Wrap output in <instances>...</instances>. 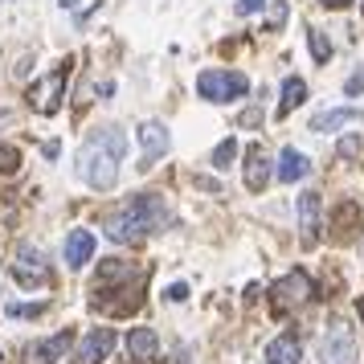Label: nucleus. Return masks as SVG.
Returning <instances> with one entry per match:
<instances>
[{
    "label": "nucleus",
    "instance_id": "nucleus-31",
    "mask_svg": "<svg viewBox=\"0 0 364 364\" xmlns=\"http://www.w3.org/2000/svg\"><path fill=\"white\" fill-rule=\"evenodd\" d=\"M356 307H360V319H364V299H360V303H356Z\"/></svg>",
    "mask_w": 364,
    "mask_h": 364
},
{
    "label": "nucleus",
    "instance_id": "nucleus-2",
    "mask_svg": "<svg viewBox=\"0 0 364 364\" xmlns=\"http://www.w3.org/2000/svg\"><path fill=\"white\" fill-rule=\"evenodd\" d=\"M168 221V205L160 193H139V197L123 200L119 209L102 213V230L111 242L127 246V242H139L144 233H156Z\"/></svg>",
    "mask_w": 364,
    "mask_h": 364
},
{
    "label": "nucleus",
    "instance_id": "nucleus-28",
    "mask_svg": "<svg viewBox=\"0 0 364 364\" xmlns=\"http://www.w3.org/2000/svg\"><path fill=\"white\" fill-rule=\"evenodd\" d=\"M258 119H262V115H258V111H246V115H242V127H254Z\"/></svg>",
    "mask_w": 364,
    "mask_h": 364
},
{
    "label": "nucleus",
    "instance_id": "nucleus-22",
    "mask_svg": "<svg viewBox=\"0 0 364 364\" xmlns=\"http://www.w3.org/2000/svg\"><path fill=\"white\" fill-rule=\"evenodd\" d=\"M17 168H21V151L0 144V176H17Z\"/></svg>",
    "mask_w": 364,
    "mask_h": 364
},
{
    "label": "nucleus",
    "instance_id": "nucleus-17",
    "mask_svg": "<svg viewBox=\"0 0 364 364\" xmlns=\"http://www.w3.org/2000/svg\"><path fill=\"white\" fill-rule=\"evenodd\" d=\"M360 111H352V107H336V111H319L311 119V132H336V127H348V123H356Z\"/></svg>",
    "mask_w": 364,
    "mask_h": 364
},
{
    "label": "nucleus",
    "instance_id": "nucleus-24",
    "mask_svg": "<svg viewBox=\"0 0 364 364\" xmlns=\"http://www.w3.org/2000/svg\"><path fill=\"white\" fill-rule=\"evenodd\" d=\"M41 311H46L41 303H13V307H9V315H21V319H33V315H41Z\"/></svg>",
    "mask_w": 364,
    "mask_h": 364
},
{
    "label": "nucleus",
    "instance_id": "nucleus-30",
    "mask_svg": "<svg viewBox=\"0 0 364 364\" xmlns=\"http://www.w3.org/2000/svg\"><path fill=\"white\" fill-rule=\"evenodd\" d=\"M58 4H62V9H74V4H78V0H58Z\"/></svg>",
    "mask_w": 364,
    "mask_h": 364
},
{
    "label": "nucleus",
    "instance_id": "nucleus-21",
    "mask_svg": "<svg viewBox=\"0 0 364 364\" xmlns=\"http://www.w3.org/2000/svg\"><path fill=\"white\" fill-rule=\"evenodd\" d=\"M360 151H364L360 135H344V139L336 144V156H340V160H360Z\"/></svg>",
    "mask_w": 364,
    "mask_h": 364
},
{
    "label": "nucleus",
    "instance_id": "nucleus-8",
    "mask_svg": "<svg viewBox=\"0 0 364 364\" xmlns=\"http://www.w3.org/2000/svg\"><path fill=\"white\" fill-rule=\"evenodd\" d=\"M139 148H144V156H139V168L148 172L160 156H164L168 148H172V135H168L164 123H156V119H148L144 127H139Z\"/></svg>",
    "mask_w": 364,
    "mask_h": 364
},
{
    "label": "nucleus",
    "instance_id": "nucleus-18",
    "mask_svg": "<svg viewBox=\"0 0 364 364\" xmlns=\"http://www.w3.org/2000/svg\"><path fill=\"white\" fill-rule=\"evenodd\" d=\"M307 99V82H303V78H287V82H282V102H279V119L282 115H291V111H295L299 102Z\"/></svg>",
    "mask_w": 364,
    "mask_h": 364
},
{
    "label": "nucleus",
    "instance_id": "nucleus-5",
    "mask_svg": "<svg viewBox=\"0 0 364 364\" xmlns=\"http://www.w3.org/2000/svg\"><path fill=\"white\" fill-rule=\"evenodd\" d=\"M315 295V282L307 270H291V274H282L274 287H270V303H274V315H287L295 311V307H303L307 299Z\"/></svg>",
    "mask_w": 364,
    "mask_h": 364
},
{
    "label": "nucleus",
    "instance_id": "nucleus-9",
    "mask_svg": "<svg viewBox=\"0 0 364 364\" xmlns=\"http://www.w3.org/2000/svg\"><path fill=\"white\" fill-rule=\"evenodd\" d=\"M111 348H115V328H90L82 336V344H78L74 364H102L111 356Z\"/></svg>",
    "mask_w": 364,
    "mask_h": 364
},
{
    "label": "nucleus",
    "instance_id": "nucleus-16",
    "mask_svg": "<svg viewBox=\"0 0 364 364\" xmlns=\"http://www.w3.org/2000/svg\"><path fill=\"white\" fill-rule=\"evenodd\" d=\"M299 356H303V348L295 336H279L266 344V364H299Z\"/></svg>",
    "mask_w": 364,
    "mask_h": 364
},
{
    "label": "nucleus",
    "instance_id": "nucleus-10",
    "mask_svg": "<svg viewBox=\"0 0 364 364\" xmlns=\"http://www.w3.org/2000/svg\"><path fill=\"white\" fill-rule=\"evenodd\" d=\"M70 331H58V336H50V340H33V344L25 348V364H58L66 360L70 352Z\"/></svg>",
    "mask_w": 364,
    "mask_h": 364
},
{
    "label": "nucleus",
    "instance_id": "nucleus-11",
    "mask_svg": "<svg viewBox=\"0 0 364 364\" xmlns=\"http://www.w3.org/2000/svg\"><path fill=\"white\" fill-rule=\"evenodd\" d=\"M319 193H299V233H303V246H315L319 242Z\"/></svg>",
    "mask_w": 364,
    "mask_h": 364
},
{
    "label": "nucleus",
    "instance_id": "nucleus-25",
    "mask_svg": "<svg viewBox=\"0 0 364 364\" xmlns=\"http://www.w3.org/2000/svg\"><path fill=\"white\" fill-rule=\"evenodd\" d=\"M164 299L168 303H184V299H188V287H184V282H172V287L164 291Z\"/></svg>",
    "mask_w": 364,
    "mask_h": 364
},
{
    "label": "nucleus",
    "instance_id": "nucleus-23",
    "mask_svg": "<svg viewBox=\"0 0 364 364\" xmlns=\"http://www.w3.org/2000/svg\"><path fill=\"white\" fill-rule=\"evenodd\" d=\"M344 95H348V99H360V95H364V66H360V70H356V74H352V78L344 82Z\"/></svg>",
    "mask_w": 364,
    "mask_h": 364
},
{
    "label": "nucleus",
    "instance_id": "nucleus-15",
    "mask_svg": "<svg viewBox=\"0 0 364 364\" xmlns=\"http://www.w3.org/2000/svg\"><path fill=\"white\" fill-rule=\"evenodd\" d=\"M156 348H160V336H156L151 328H132L127 331V356H132V360H151Z\"/></svg>",
    "mask_w": 364,
    "mask_h": 364
},
{
    "label": "nucleus",
    "instance_id": "nucleus-29",
    "mask_svg": "<svg viewBox=\"0 0 364 364\" xmlns=\"http://www.w3.org/2000/svg\"><path fill=\"white\" fill-rule=\"evenodd\" d=\"M319 4H323V9H348L352 0H319Z\"/></svg>",
    "mask_w": 364,
    "mask_h": 364
},
{
    "label": "nucleus",
    "instance_id": "nucleus-19",
    "mask_svg": "<svg viewBox=\"0 0 364 364\" xmlns=\"http://www.w3.org/2000/svg\"><path fill=\"white\" fill-rule=\"evenodd\" d=\"M307 46H311V58L319 62V66H328V58H331V41L319 29H307Z\"/></svg>",
    "mask_w": 364,
    "mask_h": 364
},
{
    "label": "nucleus",
    "instance_id": "nucleus-14",
    "mask_svg": "<svg viewBox=\"0 0 364 364\" xmlns=\"http://www.w3.org/2000/svg\"><path fill=\"white\" fill-rule=\"evenodd\" d=\"M270 172H274V168H270V160H266V151L254 144V148L246 151V188L250 193H262L266 181H270Z\"/></svg>",
    "mask_w": 364,
    "mask_h": 364
},
{
    "label": "nucleus",
    "instance_id": "nucleus-4",
    "mask_svg": "<svg viewBox=\"0 0 364 364\" xmlns=\"http://www.w3.org/2000/svg\"><path fill=\"white\" fill-rule=\"evenodd\" d=\"M66 82H70V62H62L58 70H50L46 78H37L29 86V107L37 115H53L62 107V99H66Z\"/></svg>",
    "mask_w": 364,
    "mask_h": 364
},
{
    "label": "nucleus",
    "instance_id": "nucleus-13",
    "mask_svg": "<svg viewBox=\"0 0 364 364\" xmlns=\"http://www.w3.org/2000/svg\"><path fill=\"white\" fill-rule=\"evenodd\" d=\"M311 172V164H307V156L303 151H295V148H282L279 151V164H274V176H279L282 184H295V181H303Z\"/></svg>",
    "mask_w": 364,
    "mask_h": 364
},
{
    "label": "nucleus",
    "instance_id": "nucleus-7",
    "mask_svg": "<svg viewBox=\"0 0 364 364\" xmlns=\"http://www.w3.org/2000/svg\"><path fill=\"white\" fill-rule=\"evenodd\" d=\"M13 279L21 287H50V266L41 258V250L33 246H17V258H13Z\"/></svg>",
    "mask_w": 364,
    "mask_h": 364
},
{
    "label": "nucleus",
    "instance_id": "nucleus-26",
    "mask_svg": "<svg viewBox=\"0 0 364 364\" xmlns=\"http://www.w3.org/2000/svg\"><path fill=\"white\" fill-rule=\"evenodd\" d=\"M282 21H287V4H282V0H279V4L270 9V29H279Z\"/></svg>",
    "mask_w": 364,
    "mask_h": 364
},
{
    "label": "nucleus",
    "instance_id": "nucleus-12",
    "mask_svg": "<svg viewBox=\"0 0 364 364\" xmlns=\"http://www.w3.org/2000/svg\"><path fill=\"white\" fill-rule=\"evenodd\" d=\"M95 258V233L90 230H70L66 233V266L70 270H82Z\"/></svg>",
    "mask_w": 364,
    "mask_h": 364
},
{
    "label": "nucleus",
    "instance_id": "nucleus-6",
    "mask_svg": "<svg viewBox=\"0 0 364 364\" xmlns=\"http://www.w3.org/2000/svg\"><path fill=\"white\" fill-rule=\"evenodd\" d=\"M319 360L323 364H352L356 360V331L348 323H331L328 336L319 340Z\"/></svg>",
    "mask_w": 364,
    "mask_h": 364
},
{
    "label": "nucleus",
    "instance_id": "nucleus-3",
    "mask_svg": "<svg viewBox=\"0 0 364 364\" xmlns=\"http://www.w3.org/2000/svg\"><path fill=\"white\" fill-rule=\"evenodd\" d=\"M250 90V78L237 70H205L197 78V95L205 102H233Z\"/></svg>",
    "mask_w": 364,
    "mask_h": 364
},
{
    "label": "nucleus",
    "instance_id": "nucleus-1",
    "mask_svg": "<svg viewBox=\"0 0 364 364\" xmlns=\"http://www.w3.org/2000/svg\"><path fill=\"white\" fill-rule=\"evenodd\" d=\"M127 151V135L119 127H102L78 148V176L99 193H111L119 184V164Z\"/></svg>",
    "mask_w": 364,
    "mask_h": 364
},
{
    "label": "nucleus",
    "instance_id": "nucleus-20",
    "mask_svg": "<svg viewBox=\"0 0 364 364\" xmlns=\"http://www.w3.org/2000/svg\"><path fill=\"white\" fill-rule=\"evenodd\" d=\"M233 156H237V139L230 135V139H221V144L213 148V168H230Z\"/></svg>",
    "mask_w": 364,
    "mask_h": 364
},
{
    "label": "nucleus",
    "instance_id": "nucleus-27",
    "mask_svg": "<svg viewBox=\"0 0 364 364\" xmlns=\"http://www.w3.org/2000/svg\"><path fill=\"white\" fill-rule=\"evenodd\" d=\"M262 4H266V0H237V13H242V17H250V13H258Z\"/></svg>",
    "mask_w": 364,
    "mask_h": 364
}]
</instances>
